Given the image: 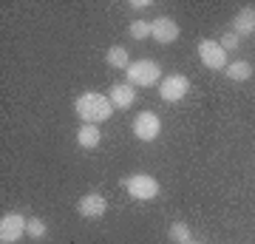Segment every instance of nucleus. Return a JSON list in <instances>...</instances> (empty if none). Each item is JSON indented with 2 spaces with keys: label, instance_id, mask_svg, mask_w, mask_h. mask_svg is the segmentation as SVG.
<instances>
[{
  "label": "nucleus",
  "instance_id": "nucleus-14",
  "mask_svg": "<svg viewBox=\"0 0 255 244\" xmlns=\"http://www.w3.org/2000/svg\"><path fill=\"white\" fill-rule=\"evenodd\" d=\"M105 63H108L111 68H125V71H128V65H130V54H128L125 45H111L108 54H105Z\"/></svg>",
  "mask_w": 255,
  "mask_h": 244
},
{
  "label": "nucleus",
  "instance_id": "nucleus-5",
  "mask_svg": "<svg viewBox=\"0 0 255 244\" xmlns=\"http://www.w3.org/2000/svg\"><path fill=\"white\" fill-rule=\"evenodd\" d=\"M199 60L207 68H213V71H224L227 68V51L216 40H199Z\"/></svg>",
  "mask_w": 255,
  "mask_h": 244
},
{
  "label": "nucleus",
  "instance_id": "nucleus-6",
  "mask_svg": "<svg viewBox=\"0 0 255 244\" xmlns=\"http://www.w3.org/2000/svg\"><path fill=\"white\" fill-rule=\"evenodd\" d=\"M187 91H190V82H187V77H182V74H167V77L159 82V94H162L164 102L184 100Z\"/></svg>",
  "mask_w": 255,
  "mask_h": 244
},
{
  "label": "nucleus",
  "instance_id": "nucleus-13",
  "mask_svg": "<svg viewBox=\"0 0 255 244\" xmlns=\"http://www.w3.org/2000/svg\"><path fill=\"white\" fill-rule=\"evenodd\" d=\"M224 74H227L233 82H244V80H250V77H253V65L247 63V60H233V63H227Z\"/></svg>",
  "mask_w": 255,
  "mask_h": 244
},
{
  "label": "nucleus",
  "instance_id": "nucleus-20",
  "mask_svg": "<svg viewBox=\"0 0 255 244\" xmlns=\"http://www.w3.org/2000/svg\"><path fill=\"white\" fill-rule=\"evenodd\" d=\"M184 244H201V242H193V239H190V242H184Z\"/></svg>",
  "mask_w": 255,
  "mask_h": 244
},
{
  "label": "nucleus",
  "instance_id": "nucleus-19",
  "mask_svg": "<svg viewBox=\"0 0 255 244\" xmlns=\"http://www.w3.org/2000/svg\"><path fill=\"white\" fill-rule=\"evenodd\" d=\"M147 6H150L147 0H130V9H136V11H145Z\"/></svg>",
  "mask_w": 255,
  "mask_h": 244
},
{
  "label": "nucleus",
  "instance_id": "nucleus-8",
  "mask_svg": "<svg viewBox=\"0 0 255 244\" xmlns=\"http://www.w3.org/2000/svg\"><path fill=\"white\" fill-rule=\"evenodd\" d=\"M150 37L162 45L176 43V40H179V23H176L173 17H156L153 23H150Z\"/></svg>",
  "mask_w": 255,
  "mask_h": 244
},
{
  "label": "nucleus",
  "instance_id": "nucleus-11",
  "mask_svg": "<svg viewBox=\"0 0 255 244\" xmlns=\"http://www.w3.org/2000/svg\"><path fill=\"white\" fill-rule=\"evenodd\" d=\"M233 34H238V37L255 34V9H241L233 17Z\"/></svg>",
  "mask_w": 255,
  "mask_h": 244
},
{
  "label": "nucleus",
  "instance_id": "nucleus-2",
  "mask_svg": "<svg viewBox=\"0 0 255 244\" xmlns=\"http://www.w3.org/2000/svg\"><path fill=\"white\" fill-rule=\"evenodd\" d=\"M125 77L133 88H136V85L150 88V85H159V82H162V68H159V63H153V60H136V63L128 65Z\"/></svg>",
  "mask_w": 255,
  "mask_h": 244
},
{
  "label": "nucleus",
  "instance_id": "nucleus-18",
  "mask_svg": "<svg viewBox=\"0 0 255 244\" xmlns=\"http://www.w3.org/2000/svg\"><path fill=\"white\" fill-rule=\"evenodd\" d=\"M238 43H241V40H238V34H233V31H227V34H224V37L219 40V45L224 48V51H236Z\"/></svg>",
  "mask_w": 255,
  "mask_h": 244
},
{
  "label": "nucleus",
  "instance_id": "nucleus-9",
  "mask_svg": "<svg viewBox=\"0 0 255 244\" xmlns=\"http://www.w3.org/2000/svg\"><path fill=\"white\" fill-rule=\"evenodd\" d=\"M108 100H111L114 108L125 111V108H130V105L136 102V88H133L130 82H114V85L108 88Z\"/></svg>",
  "mask_w": 255,
  "mask_h": 244
},
{
  "label": "nucleus",
  "instance_id": "nucleus-10",
  "mask_svg": "<svg viewBox=\"0 0 255 244\" xmlns=\"http://www.w3.org/2000/svg\"><path fill=\"white\" fill-rule=\"evenodd\" d=\"M77 210H80V216H85V219H100V216H105L108 202H105L102 193H85V196L77 202Z\"/></svg>",
  "mask_w": 255,
  "mask_h": 244
},
{
  "label": "nucleus",
  "instance_id": "nucleus-7",
  "mask_svg": "<svg viewBox=\"0 0 255 244\" xmlns=\"http://www.w3.org/2000/svg\"><path fill=\"white\" fill-rule=\"evenodd\" d=\"M159 131H162V119L156 117V114H150V111H142L133 119V134L142 142H153L156 136H159Z\"/></svg>",
  "mask_w": 255,
  "mask_h": 244
},
{
  "label": "nucleus",
  "instance_id": "nucleus-17",
  "mask_svg": "<svg viewBox=\"0 0 255 244\" xmlns=\"http://www.w3.org/2000/svg\"><path fill=\"white\" fill-rule=\"evenodd\" d=\"M46 222H43V219H28V225H26V233L31 236V239H43V236H46Z\"/></svg>",
  "mask_w": 255,
  "mask_h": 244
},
{
  "label": "nucleus",
  "instance_id": "nucleus-3",
  "mask_svg": "<svg viewBox=\"0 0 255 244\" xmlns=\"http://www.w3.org/2000/svg\"><path fill=\"white\" fill-rule=\"evenodd\" d=\"M125 190L130 199L136 202H150L159 196V182L150 176V173H133L125 179Z\"/></svg>",
  "mask_w": 255,
  "mask_h": 244
},
{
  "label": "nucleus",
  "instance_id": "nucleus-4",
  "mask_svg": "<svg viewBox=\"0 0 255 244\" xmlns=\"http://www.w3.org/2000/svg\"><path fill=\"white\" fill-rule=\"evenodd\" d=\"M28 219L20 216V213H6L0 219V244H17L26 233Z\"/></svg>",
  "mask_w": 255,
  "mask_h": 244
},
{
  "label": "nucleus",
  "instance_id": "nucleus-1",
  "mask_svg": "<svg viewBox=\"0 0 255 244\" xmlns=\"http://www.w3.org/2000/svg\"><path fill=\"white\" fill-rule=\"evenodd\" d=\"M74 111H77V117L85 122V125H100L105 119L114 114V105L105 94H97V91H85L77 97L74 102Z\"/></svg>",
  "mask_w": 255,
  "mask_h": 244
},
{
  "label": "nucleus",
  "instance_id": "nucleus-16",
  "mask_svg": "<svg viewBox=\"0 0 255 244\" xmlns=\"http://www.w3.org/2000/svg\"><path fill=\"white\" fill-rule=\"evenodd\" d=\"M128 31H130V37H133V40H145V37H150V23H147V20H142V17H136L130 26H128Z\"/></svg>",
  "mask_w": 255,
  "mask_h": 244
},
{
  "label": "nucleus",
  "instance_id": "nucleus-15",
  "mask_svg": "<svg viewBox=\"0 0 255 244\" xmlns=\"http://www.w3.org/2000/svg\"><path fill=\"white\" fill-rule=\"evenodd\" d=\"M170 242H176V244H184V242H190L193 236H190V227L184 225V222H173L170 225Z\"/></svg>",
  "mask_w": 255,
  "mask_h": 244
},
{
  "label": "nucleus",
  "instance_id": "nucleus-12",
  "mask_svg": "<svg viewBox=\"0 0 255 244\" xmlns=\"http://www.w3.org/2000/svg\"><path fill=\"white\" fill-rule=\"evenodd\" d=\"M77 142H80V148H97V145L102 142V131L97 125H82L80 131H77Z\"/></svg>",
  "mask_w": 255,
  "mask_h": 244
}]
</instances>
